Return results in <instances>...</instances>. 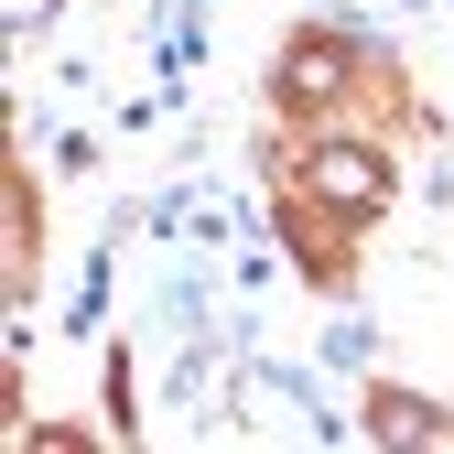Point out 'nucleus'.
<instances>
[{"label":"nucleus","instance_id":"1","mask_svg":"<svg viewBox=\"0 0 454 454\" xmlns=\"http://www.w3.org/2000/svg\"><path fill=\"white\" fill-rule=\"evenodd\" d=\"M314 184H325L335 206H357V216H368V206H379V162H368L357 141H335V152H314Z\"/></svg>","mask_w":454,"mask_h":454}]
</instances>
